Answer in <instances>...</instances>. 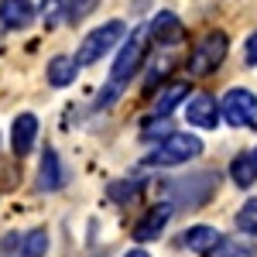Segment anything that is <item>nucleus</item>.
Instances as JSON below:
<instances>
[{
  "mask_svg": "<svg viewBox=\"0 0 257 257\" xmlns=\"http://www.w3.org/2000/svg\"><path fill=\"white\" fill-rule=\"evenodd\" d=\"M96 7H99V0H65V21H69V24H79V21H86Z\"/></svg>",
  "mask_w": 257,
  "mask_h": 257,
  "instance_id": "nucleus-19",
  "label": "nucleus"
},
{
  "mask_svg": "<svg viewBox=\"0 0 257 257\" xmlns=\"http://www.w3.org/2000/svg\"><path fill=\"white\" fill-rule=\"evenodd\" d=\"M141 185L138 182H120V185H110L106 192H110V199H117V202H123V199L131 196V192H138Z\"/></svg>",
  "mask_w": 257,
  "mask_h": 257,
  "instance_id": "nucleus-22",
  "label": "nucleus"
},
{
  "mask_svg": "<svg viewBox=\"0 0 257 257\" xmlns=\"http://www.w3.org/2000/svg\"><path fill=\"white\" fill-rule=\"evenodd\" d=\"M79 76V65H76V59L72 55H55V59L48 62V82L52 86H69V82Z\"/></svg>",
  "mask_w": 257,
  "mask_h": 257,
  "instance_id": "nucleus-15",
  "label": "nucleus"
},
{
  "mask_svg": "<svg viewBox=\"0 0 257 257\" xmlns=\"http://www.w3.org/2000/svg\"><path fill=\"white\" fill-rule=\"evenodd\" d=\"M144 52H148V31H144V28H138L131 38L120 45L117 59H113V69H110V89H103V96H99V106L113 103L120 89H123L127 82L134 79V72L141 69V62H144Z\"/></svg>",
  "mask_w": 257,
  "mask_h": 257,
  "instance_id": "nucleus-1",
  "label": "nucleus"
},
{
  "mask_svg": "<svg viewBox=\"0 0 257 257\" xmlns=\"http://www.w3.org/2000/svg\"><path fill=\"white\" fill-rule=\"evenodd\" d=\"M65 14V0H41V24L45 28H55Z\"/></svg>",
  "mask_w": 257,
  "mask_h": 257,
  "instance_id": "nucleus-21",
  "label": "nucleus"
},
{
  "mask_svg": "<svg viewBox=\"0 0 257 257\" xmlns=\"http://www.w3.org/2000/svg\"><path fill=\"white\" fill-rule=\"evenodd\" d=\"M35 138H38V117L35 113H21L14 120V134H11V144H14V155H28L35 148Z\"/></svg>",
  "mask_w": 257,
  "mask_h": 257,
  "instance_id": "nucleus-11",
  "label": "nucleus"
},
{
  "mask_svg": "<svg viewBox=\"0 0 257 257\" xmlns=\"http://www.w3.org/2000/svg\"><path fill=\"white\" fill-rule=\"evenodd\" d=\"M185 96H189V82H168V86L158 93V99H155V117L165 120Z\"/></svg>",
  "mask_w": 257,
  "mask_h": 257,
  "instance_id": "nucleus-14",
  "label": "nucleus"
},
{
  "mask_svg": "<svg viewBox=\"0 0 257 257\" xmlns=\"http://www.w3.org/2000/svg\"><path fill=\"white\" fill-rule=\"evenodd\" d=\"M35 21V4L31 0H0V24L11 31H24Z\"/></svg>",
  "mask_w": 257,
  "mask_h": 257,
  "instance_id": "nucleus-8",
  "label": "nucleus"
},
{
  "mask_svg": "<svg viewBox=\"0 0 257 257\" xmlns=\"http://www.w3.org/2000/svg\"><path fill=\"white\" fill-rule=\"evenodd\" d=\"M168 219H172V206L168 202H161V206H151L144 216H141V223L134 226V240H141V243H148V240H158L161 230L168 226Z\"/></svg>",
  "mask_w": 257,
  "mask_h": 257,
  "instance_id": "nucleus-7",
  "label": "nucleus"
},
{
  "mask_svg": "<svg viewBox=\"0 0 257 257\" xmlns=\"http://www.w3.org/2000/svg\"><path fill=\"white\" fill-rule=\"evenodd\" d=\"M18 243H21V257H45V250H48V230L38 226V230L24 233Z\"/></svg>",
  "mask_w": 257,
  "mask_h": 257,
  "instance_id": "nucleus-17",
  "label": "nucleus"
},
{
  "mask_svg": "<svg viewBox=\"0 0 257 257\" xmlns=\"http://www.w3.org/2000/svg\"><path fill=\"white\" fill-rule=\"evenodd\" d=\"M247 65H257V31L247 38Z\"/></svg>",
  "mask_w": 257,
  "mask_h": 257,
  "instance_id": "nucleus-23",
  "label": "nucleus"
},
{
  "mask_svg": "<svg viewBox=\"0 0 257 257\" xmlns=\"http://www.w3.org/2000/svg\"><path fill=\"white\" fill-rule=\"evenodd\" d=\"M254 165H257V151H254Z\"/></svg>",
  "mask_w": 257,
  "mask_h": 257,
  "instance_id": "nucleus-25",
  "label": "nucleus"
},
{
  "mask_svg": "<svg viewBox=\"0 0 257 257\" xmlns=\"http://www.w3.org/2000/svg\"><path fill=\"white\" fill-rule=\"evenodd\" d=\"M206 257H254V247L243 240H219Z\"/></svg>",
  "mask_w": 257,
  "mask_h": 257,
  "instance_id": "nucleus-18",
  "label": "nucleus"
},
{
  "mask_svg": "<svg viewBox=\"0 0 257 257\" xmlns=\"http://www.w3.org/2000/svg\"><path fill=\"white\" fill-rule=\"evenodd\" d=\"M62 185V161L59 155L48 148L45 155H41V168H38V189L41 192H55Z\"/></svg>",
  "mask_w": 257,
  "mask_h": 257,
  "instance_id": "nucleus-12",
  "label": "nucleus"
},
{
  "mask_svg": "<svg viewBox=\"0 0 257 257\" xmlns=\"http://www.w3.org/2000/svg\"><path fill=\"white\" fill-rule=\"evenodd\" d=\"M202 155V141L196 138V134H168V138L161 141L158 148L144 158V165H185V161H192Z\"/></svg>",
  "mask_w": 257,
  "mask_h": 257,
  "instance_id": "nucleus-3",
  "label": "nucleus"
},
{
  "mask_svg": "<svg viewBox=\"0 0 257 257\" xmlns=\"http://www.w3.org/2000/svg\"><path fill=\"white\" fill-rule=\"evenodd\" d=\"M185 117H189V123H196V127H202V131H213V127L219 123L216 99L206 96V93L192 96V99H189V106H185Z\"/></svg>",
  "mask_w": 257,
  "mask_h": 257,
  "instance_id": "nucleus-9",
  "label": "nucleus"
},
{
  "mask_svg": "<svg viewBox=\"0 0 257 257\" xmlns=\"http://www.w3.org/2000/svg\"><path fill=\"white\" fill-rule=\"evenodd\" d=\"M219 240H223V237H219L216 226H192V230H185L182 243H185L189 250H196V254H209Z\"/></svg>",
  "mask_w": 257,
  "mask_h": 257,
  "instance_id": "nucleus-13",
  "label": "nucleus"
},
{
  "mask_svg": "<svg viewBox=\"0 0 257 257\" xmlns=\"http://www.w3.org/2000/svg\"><path fill=\"white\" fill-rule=\"evenodd\" d=\"M237 226H240V233H250V237H257V196L250 199V202H243V206H240Z\"/></svg>",
  "mask_w": 257,
  "mask_h": 257,
  "instance_id": "nucleus-20",
  "label": "nucleus"
},
{
  "mask_svg": "<svg viewBox=\"0 0 257 257\" xmlns=\"http://www.w3.org/2000/svg\"><path fill=\"white\" fill-rule=\"evenodd\" d=\"M219 113L226 117V123H233V127H250L257 120V96L250 89H230L223 96Z\"/></svg>",
  "mask_w": 257,
  "mask_h": 257,
  "instance_id": "nucleus-6",
  "label": "nucleus"
},
{
  "mask_svg": "<svg viewBox=\"0 0 257 257\" xmlns=\"http://www.w3.org/2000/svg\"><path fill=\"white\" fill-rule=\"evenodd\" d=\"M123 35H127V24H123V21H106V24H99L96 31H89V35L79 41L76 65H93V62H99L110 48H117L120 41H123Z\"/></svg>",
  "mask_w": 257,
  "mask_h": 257,
  "instance_id": "nucleus-2",
  "label": "nucleus"
},
{
  "mask_svg": "<svg viewBox=\"0 0 257 257\" xmlns=\"http://www.w3.org/2000/svg\"><path fill=\"white\" fill-rule=\"evenodd\" d=\"M230 178L237 182L240 189H250L257 182V165H254V155H237L230 161Z\"/></svg>",
  "mask_w": 257,
  "mask_h": 257,
  "instance_id": "nucleus-16",
  "label": "nucleus"
},
{
  "mask_svg": "<svg viewBox=\"0 0 257 257\" xmlns=\"http://www.w3.org/2000/svg\"><path fill=\"white\" fill-rule=\"evenodd\" d=\"M226 48H230L226 35H223V31H209V35L192 48V55H189V72H192V76H209V72H216L219 65H223V59H226Z\"/></svg>",
  "mask_w": 257,
  "mask_h": 257,
  "instance_id": "nucleus-4",
  "label": "nucleus"
},
{
  "mask_svg": "<svg viewBox=\"0 0 257 257\" xmlns=\"http://www.w3.org/2000/svg\"><path fill=\"white\" fill-rule=\"evenodd\" d=\"M151 38L158 41V45H178V41L185 38V24L172 14V11H161V14H155V21H151Z\"/></svg>",
  "mask_w": 257,
  "mask_h": 257,
  "instance_id": "nucleus-10",
  "label": "nucleus"
},
{
  "mask_svg": "<svg viewBox=\"0 0 257 257\" xmlns=\"http://www.w3.org/2000/svg\"><path fill=\"white\" fill-rule=\"evenodd\" d=\"M216 182H219V175H213V172H202V175H192V178H178V182L168 185V196H172L175 206L196 209V206H202L206 199L213 196Z\"/></svg>",
  "mask_w": 257,
  "mask_h": 257,
  "instance_id": "nucleus-5",
  "label": "nucleus"
},
{
  "mask_svg": "<svg viewBox=\"0 0 257 257\" xmlns=\"http://www.w3.org/2000/svg\"><path fill=\"white\" fill-rule=\"evenodd\" d=\"M123 257H151L148 250H131V254H123Z\"/></svg>",
  "mask_w": 257,
  "mask_h": 257,
  "instance_id": "nucleus-24",
  "label": "nucleus"
}]
</instances>
